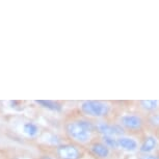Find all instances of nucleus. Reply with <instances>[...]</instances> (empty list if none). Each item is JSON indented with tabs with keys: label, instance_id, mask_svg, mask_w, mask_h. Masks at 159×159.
Returning <instances> with one entry per match:
<instances>
[{
	"label": "nucleus",
	"instance_id": "nucleus-1",
	"mask_svg": "<svg viewBox=\"0 0 159 159\" xmlns=\"http://www.w3.org/2000/svg\"><path fill=\"white\" fill-rule=\"evenodd\" d=\"M95 129L96 126L88 120H75L67 123L66 125V132L68 136L79 143H86L89 142Z\"/></svg>",
	"mask_w": 159,
	"mask_h": 159
},
{
	"label": "nucleus",
	"instance_id": "nucleus-2",
	"mask_svg": "<svg viewBox=\"0 0 159 159\" xmlns=\"http://www.w3.org/2000/svg\"><path fill=\"white\" fill-rule=\"evenodd\" d=\"M80 110L85 116H93V118H103L108 115L110 106L102 101L89 100L83 101L80 104Z\"/></svg>",
	"mask_w": 159,
	"mask_h": 159
},
{
	"label": "nucleus",
	"instance_id": "nucleus-3",
	"mask_svg": "<svg viewBox=\"0 0 159 159\" xmlns=\"http://www.w3.org/2000/svg\"><path fill=\"white\" fill-rule=\"evenodd\" d=\"M56 154L61 159H80L82 156L80 150L71 143H62L57 146Z\"/></svg>",
	"mask_w": 159,
	"mask_h": 159
},
{
	"label": "nucleus",
	"instance_id": "nucleus-4",
	"mask_svg": "<svg viewBox=\"0 0 159 159\" xmlns=\"http://www.w3.org/2000/svg\"><path fill=\"white\" fill-rule=\"evenodd\" d=\"M120 124L128 130H139L143 127V119L134 113H127L121 116Z\"/></svg>",
	"mask_w": 159,
	"mask_h": 159
},
{
	"label": "nucleus",
	"instance_id": "nucleus-5",
	"mask_svg": "<svg viewBox=\"0 0 159 159\" xmlns=\"http://www.w3.org/2000/svg\"><path fill=\"white\" fill-rule=\"evenodd\" d=\"M96 129L99 133L102 135H111V136H122L123 134V128L120 125H113V124H107V123L101 122L96 125Z\"/></svg>",
	"mask_w": 159,
	"mask_h": 159
},
{
	"label": "nucleus",
	"instance_id": "nucleus-6",
	"mask_svg": "<svg viewBox=\"0 0 159 159\" xmlns=\"http://www.w3.org/2000/svg\"><path fill=\"white\" fill-rule=\"evenodd\" d=\"M118 146L120 149L126 152H135L139 149V143L134 139L129 136H119Z\"/></svg>",
	"mask_w": 159,
	"mask_h": 159
},
{
	"label": "nucleus",
	"instance_id": "nucleus-7",
	"mask_svg": "<svg viewBox=\"0 0 159 159\" xmlns=\"http://www.w3.org/2000/svg\"><path fill=\"white\" fill-rule=\"evenodd\" d=\"M91 152L96 157L105 159L108 158L110 155V149L105 146L103 143H95L91 146Z\"/></svg>",
	"mask_w": 159,
	"mask_h": 159
},
{
	"label": "nucleus",
	"instance_id": "nucleus-8",
	"mask_svg": "<svg viewBox=\"0 0 159 159\" xmlns=\"http://www.w3.org/2000/svg\"><path fill=\"white\" fill-rule=\"evenodd\" d=\"M157 147V139L153 135L146 136V139H143V143L139 147V151L145 154H149V153L153 152Z\"/></svg>",
	"mask_w": 159,
	"mask_h": 159
},
{
	"label": "nucleus",
	"instance_id": "nucleus-9",
	"mask_svg": "<svg viewBox=\"0 0 159 159\" xmlns=\"http://www.w3.org/2000/svg\"><path fill=\"white\" fill-rule=\"evenodd\" d=\"M37 103L40 104L44 108L52 110V111H61L62 108V105L61 103L52 100H39L37 101Z\"/></svg>",
	"mask_w": 159,
	"mask_h": 159
},
{
	"label": "nucleus",
	"instance_id": "nucleus-10",
	"mask_svg": "<svg viewBox=\"0 0 159 159\" xmlns=\"http://www.w3.org/2000/svg\"><path fill=\"white\" fill-rule=\"evenodd\" d=\"M23 131L29 137H34L39 133V127L34 123H26L23 126Z\"/></svg>",
	"mask_w": 159,
	"mask_h": 159
},
{
	"label": "nucleus",
	"instance_id": "nucleus-11",
	"mask_svg": "<svg viewBox=\"0 0 159 159\" xmlns=\"http://www.w3.org/2000/svg\"><path fill=\"white\" fill-rule=\"evenodd\" d=\"M140 106L143 109L147 110V111H154L158 108L159 101L157 100H143L140 101Z\"/></svg>",
	"mask_w": 159,
	"mask_h": 159
},
{
	"label": "nucleus",
	"instance_id": "nucleus-12",
	"mask_svg": "<svg viewBox=\"0 0 159 159\" xmlns=\"http://www.w3.org/2000/svg\"><path fill=\"white\" fill-rule=\"evenodd\" d=\"M103 143L105 146H107L109 149H118V137L111 136V135H103Z\"/></svg>",
	"mask_w": 159,
	"mask_h": 159
},
{
	"label": "nucleus",
	"instance_id": "nucleus-13",
	"mask_svg": "<svg viewBox=\"0 0 159 159\" xmlns=\"http://www.w3.org/2000/svg\"><path fill=\"white\" fill-rule=\"evenodd\" d=\"M150 122H151L153 125L159 126V115H153L151 116V119H150Z\"/></svg>",
	"mask_w": 159,
	"mask_h": 159
},
{
	"label": "nucleus",
	"instance_id": "nucleus-14",
	"mask_svg": "<svg viewBox=\"0 0 159 159\" xmlns=\"http://www.w3.org/2000/svg\"><path fill=\"white\" fill-rule=\"evenodd\" d=\"M140 159H159V157L157 156H154V155H150V154H146L140 157Z\"/></svg>",
	"mask_w": 159,
	"mask_h": 159
},
{
	"label": "nucleus",
	"instance_id": "nucleus-15",
	"mask_svg": "<svg viewBox=\"0 0 159 159\" xmlns=\"http://www.w3.org/2000/svg\"><path fill=\"white\" fill-rule=\"evenodd\" d=\"M41 159H55V158L51 157V156H47V155H45V156H42Z\"/></svg>",
	"mask_w": 159,
	"mask_h": 159
}]
</instances>
